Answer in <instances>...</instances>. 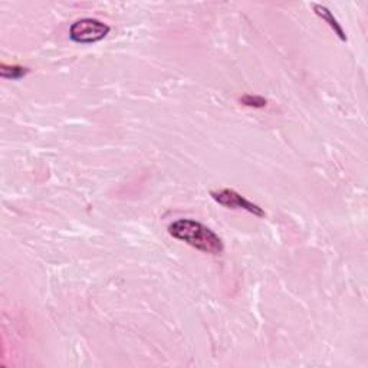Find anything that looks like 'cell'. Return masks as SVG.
<instances>
[{
    "label": "cell",
    "instance_id": "6",
    "mask_svg": "<svg viewBox=\"0 0 368 368\" xmlns=\"http://www.w3.org/2000/svg\"><path fill=\"white\" fill-rule=\"evenodd\" d=\"M239 102L243 104V105H246V107H252V108H263L268 104V101L263 97L250 95V94H246V95L240 97L239 98Z\"/></svg>",
    "mask_w": 368,
    "mask_h": 368
},
{
    "label": "cell",
    "instance_id": "5",
    "mask_svg": "<svg viewBox=\"0 0 368 368\" xmlns=\"http://www.w3.org/2000/svg\"><path fill=\"white\" fill-rule=\"evenodd\" d=\"M31 72L29 68L25 66H19V65H6L2 63L0 65V77L3 79H20L23 77H26Z\"/></svg>",
    "mask_w": 368,
    "mask_h": 368
},
{
    "label": "cell",
    "instance_id": "1",
    "mask_svg": "<svg viewBox=\"0 0 368 368\" xmlns=\"http://www.w3.org/2000/svg\"><path fill=\"white\" fill-rule=\"evenodd\" d=\"M169 233L189 246L210 255H220L224 250L223 240L210 227L193 219H178L169 226Z\"/></svg>",
    "mask_w": 368,
    "mask_h": 368
},
{
    "label": "cell",
    "instance_id": "4",
    "mask_svg": "<svg viewBox=\"0 0 368 368\" xmlns=\"http://www.w3.org/2000/svg\"><path fill=\"white\" fill-rule=\"evenodd\" d=\"M312 9H314V12H315L316 16H319L322 20L328 23V26L334 31V33L339 38V40L347 42V35H345L342 26L339 25V22L337 20V17L334 16V13L328 8L322 6V5H318V3H314L312 5Z\"/></svg>",
    "mask_w": 368,
    "mask_h": 368
},
{
    "label": "cell",
    "instance_id": "3",
    "mask_svg": "<svg viewBox=\"0 0 368 368\" xmlns=\"http://www.w3.org/2000/svg\"><path fill=\"white\" fill-rule=\"evenodd\" d=\"M210 196L213 197L215 201H217L220 206L227 207V209H233V210H246L252 215H255L258 217H265L266 213L262 209L261 206L252 203L238 192L232 189H223V190H216L210 192Z\"/></svg>",
    "mask_w": 368,
    "mask_h": 368
},
{
    "label": "cell",
    "instance_id": "2",
    "mask_svg": "<svg viewBox=\"0 0 368 368\" xmlns=\"http://www.w3.org/2000/svg\"><path fill=\"white\" fill-rule=\"evenodd\" d=\"M109 31L111 28L107 23L98 19L85 17L72 23L71 29H69V38L77 43H95L102 40Z\"/></svg>",
    "mask_w": 368,
    "mask_h": 368
}]
</instances>
